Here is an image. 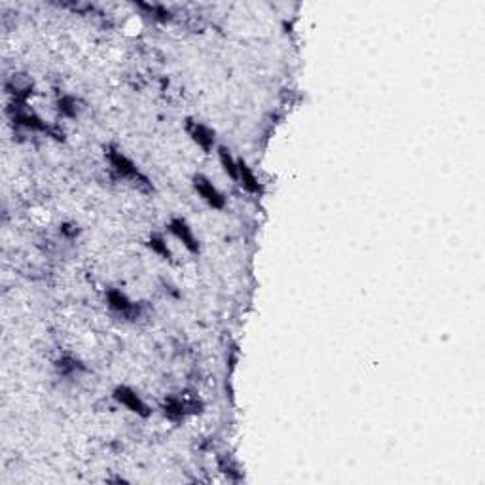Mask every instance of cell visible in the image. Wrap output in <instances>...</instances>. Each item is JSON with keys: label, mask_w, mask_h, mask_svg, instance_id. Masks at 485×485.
Here are the masks:
<instances>
[{"label": "cell", "mask_w": 485, "mask_h": 485, "mask_svg": "<svg viewBox=\"0 0 485 485\" xmlns=\"http://www.w3.org/2000/svg\"><path fill=\"white\" fill-rule=\"evenodd\" d=\"M106 160H108L112 171L116 173L118 177L129 180L137 190H141V192H152V190H154L150 178L146 177V175L135 165V161L129 160L123 152H120V150L114 148V146H108V148H106Z\"/></svg>", "instance_id": "obj_1"}, {"label": "cell", "mask_w": 485, "mask_h": 485, "mask_svg": "<svg viewBox=\"0 0 485 485\" xmlns=\"http://www.w3.org/2000/svg\"><path fill=\"white\" fill-rule=\"evenodd\" d=\"M112 397H114V400H116L118 404H121L123 408L129 409L131 414L138 415V417H150V414H152V409L148 408V404L144 402L143 398H141V394H138L135 389H131V387L118 385L116 389H114V392H112Z\"/></svg>", "instance_id": "obj_2"}, {"label": "cell", "mask_w": 485, "mask_h": 485, "mask_svg": "<svg viewBox=\"0 0 485 485\" xmlns=\"http://www.w3.org/2000/svg\"><path fill=\"white\" fill-rule=\"evenodd\" d=\"M106 305L114 311L116 315L123 317L127 320H135L141 313V309L135 302L127 298L126 294L118 290V288H108L106 290Z\"/></svg>", "instance_id": "obj_3"}, {"label": "cell", "mask_w": 485, "mask_h": 485, "mask_svg": "<svg viewBox=\"0 0 485 485\" xmlns=\"http://www.w3.org/2000/svg\"><path fill=\"white\" fill-rule=\"evenodd\" d=\"M193 190H195V192L199 193V198L203 199L205 203L209 205V207H213V209L220 210L226 207V198H224V193H222L209 178L203 177V175H195V177H193Z\"/></svg>", "instance_id": "obj_4"}, {"label": "cell", "mask_w": 485, "mask_h": 485, "mask_svg": "<svg viewBox=\"0 0 485 485\" xmlns=\"http://www.w3.org/2000/svg\"><path fill=\"white\" fill-rule=\"evenodd\" d=\"M163 414H165L167 419L171 421H182L186 415L195 414L199 412V402L193 400V398H178V397H169L163 400Z\"/></svg>", "instance_id": "obj_5"}, {"label": "cell", "mask_w": 485, "mask_h": 485, "mask_svg": "<svg viewBox=\"0 0 485 485\" xmlns=\"http://www.w3.org/2000/svg\"><path fill=\"white\" fill-rule=\"evenodd\" d=\"M184 129H186V133L190 135V138H192L193 143L198 144L199 148L203 150V152H207V154H209L210 150H213V146H215V143H216L215 131H213L209 126H205V123H201V121H195V120H186V126H184Z\"/></svg>", "instance_id": "obj_6"}, {"label": "cell", "mask_w": 485, "mask_h": 485, "mask_svg": "<svg viewBox=\"0 0 485 485\" xmlns=\"http://www.w3.org/2000/svg\"><path fill=\"white\" fill-rule=\"evenodd\" d=\"M167 230L175 235V238L178 239V241L184 245V247L190 250L192 254H198L199 252V241L198 238L193 235L192 228H190V224H188L184 218H171L169 220V224H167Z\"/></svg>", "instance_id": "obj_7"}, {"label": "cell", "mask_w": 485, "mask_h": 485, "mask_svg": "<svg viewBox=\"0 0 485 485\" xmlns=\"http://www.w3.org/2000/svg\"><path fill=\"white\" fill-rule=\"evenodd\" d=\"M238 180L241 182V186L250 193H260L262 192V186H260L258 178L252 173V169L247 165L245 160H238Z\"/></svg>", "instance_id": "obj_8"}, {"label": "cell", "mask_w": 485, "mask_h": 485, "mask_svg": "<svg viewBox=\"0 0 485 485\" xmlns=\"http://www.w3.org/2000/svg\"><path fill=\"white\" fill-rule=\"evenodd\" d=\"M218 160H220V165L224 169L228 177L238 180V160L233 158L232 152L226 148V146H218Z\"/></svg>", "instance_id": "obj_9"}, {"label": "cell", "mask_w": 485, "mask_h": 485, "mask_svg": "<svg viewBox=\"0 0 485 485\" xmlns=\"http://www.w3.org/2000/svg\"><path fill=\"white\" fill-rule=\"evenodd\" d=\"M57 111H59L61 116L65 118H76L80 106H78V99L72 97V95H63L57 101Z\"/></svg>", "instance_id": "obj_10"}, {"label": "cell", "mask_w": 485, "mask_h": 485, "mask_svg": "<svg viewBox=\"0 0 485 485\" xmlns=\"http://www.w3.org/2000/svg\"><path fill=\"white\" fill-rule=\"evenodd\" d=\"M150 248H152V252H155L158 256H161L163 260H171L173 258V252L171 248L167 247V241L163 239V235H160V233H152L148 238V242H146Z\"/></svg>", "instance_id": "obj_11"}, {"label": "cell", "mask_w": 485, "mask_h": 485, "mask_svg": "<svg viewBox=\"0 0 485 485\" xmlns=\"http://www.w3.org/2000/svg\"><path fill=\"white\" fill-rule=\"evenodd\" d=\"M137 8H141V10H146L148 14H152V17L154 19H158V21H169L173 17V14L169 10H167L165 6L161 4H146V2H137Z\"/></svg>", "instance_id": "obj_12"}, {"label": "cell", "mask_w": 485, "mask_h": 485, "mask_svg": "<svg viewBox=\"0 0 485 485\" xmlns=\"http://www.w3.org/2000/svg\"><path fill=\"white\" fill-rule=\"evenodd\" d=\"M56 366H57V372L63 375H72V374H76L78 369H82V364L78 362L76 359H72V357H63V359H61Z\"/></svg>", "instance_id": "obj_13"}]
</instances>
